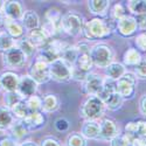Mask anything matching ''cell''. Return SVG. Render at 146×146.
<instances>
[{
  "mask_svg": "<svg viewBox=\"0 0 146 146\" xmlns=\"http://www.w3.org/2000/svg\"><path fill=\"white\" fill-rule=\"evenodd\" d=\"M38 86L36 83L29 75H23L20 77V82H19V87H18V92L21 95V97L23 100H27L29 97L34 96L35 92L38 91Z\"/></svg>",
  "mask_w": 146,
  "mask_h": 146,
  "instance_id": "cell-14",
  "label": "cell"
},
{
  "mask_svg": "<svg viewBox=\"0 0 146 146\" xmlns=\"http://www.w3.org/2000/svg\"><path fill=\"white\" fill-rule=\"evenodd\" d=\"M4 26H5V32L14 40L22 39L23 35H25V27H23V25L20 23L19 21L12 20V19H8L5 17Z\"/></svg>",
  "mask_w": 146,
  "mask_h": 146,
  "instance_id": "cell-17",
  "label": "cell"
},
{
  "mask_svg": "<svg viewBox=\"0 0 146 146\" xmlns=\"http://www.w3.org/2000/svg\"><path fill=\"white\" fill-rule=\"evenodd\" d=\"M14 123V116L6 106H0V131L8 130Z\"/></svg>",
  "mask_w": 146,
  "mask_h": 146,
  "instance_id": "cell-29",
  "label": "cell"
},
{
  "mask_svg": "<svg viewBox=\"0 0 146 146\" xmlns=\"http://www.w3.org/2000/svg\"><path fill=\"white\" fill-rule=\"evenodd\" d=\"M41 146H62L60 143V140H57L54 137H47L41 141Z\"/></svg>",
  "mask_w": 146,
  "mask_h": 146,
  "instance_id": "cell-45",
  "label": "cell"
},
{
  "mask_svg": "<svg viewBox=\"0 0 146 146\" xmlns=\"http://www.w3.org/2000/svg\"><path fill=\"white\" fill-rule=\"evenodd\" d=\"M27 56L18 47L3 53V63L8 68H22L26 63Z\"/></svg>",
  "mask_w": 146,
  "mask_h": 146,
  "instance_id": "cell-10",
  "label": "cell"
},
{
  "mask_svg": "<svg viewBox=\"0 0 146 146\" xmlns=\"http://www.w3.org/2000/svg\"><path fill=\"white\" fill-rule=\"evenodd\" d=\"M104 80L101 75L95 74V72H90L87 76L86 81L83 82V90L86 94H88L89 96H97V94L100 92Z\"/></svg>",
  "mask_w": 146,
  "mask_h": 146,
  "instance_id": "cell-13",
  "label": "cell"
},
{
  "mask_svg": "<svg viewBox=\"0 0 146 146\" xmlns=\"http://www.w3.org/2000/svg\"><path fill=\"white\" fill-rule=\"evenodd\" d=\"M60 108V101L58 97L53 94H48L42 98V110L43 112H54Z\"/></svg>",
  "mask_w": 146,
  "mask_h": 146,
  "instance_id": "cell-27",
  "label": "cell"
},
{
  "mask_svg": "<svg viewBox=\"0 0 146 146\" xmlns=\"http://www.w3.org/2000/svg\"><path fill=\"white\" fill-rule=\"evenodd\" d=\"M22 25L27 31H33L40 27V18L34 11H27L22 17Z\"/></svg>",
  "mask_w": 146,
  "mask_h": 146,
  "instance_id": "cell-26",
  "label": "cell"
},
{
  "mask_svg": "<svg viewBox=\"0 0 146 146\" xmlns=\"http://www.w3.org/2000/svg\"><path fill=\"white\" fill-rule=\"evenodd\" d=\"M66 44L67 42L60 40H49L43 47H41L39 49V58L43 60L48 64L55 62L56 60L61 58L62 50L66 47Z\"/></svg>",
  "mask_w": 146,
  "mask_h": 146,
  "instance_id": "cell-5",
  "label": "cell"
},
{
  "mask_svg": "<svg viewBox=\"0 0 146 146\" xmlns=\"http://www.w3.org/2000/svg\"><path fill=\"white\" fill-rule=\"evenodd\" d=\"M117 92V87H116V81H112V80H109V78H105L104 80V83L100 90V92L97 94V97L103 102L105 103L110 97Z\"/></svg>",
  "mask_w": 146,
  "mask_h": 146,
  "instance_id": "cell-23",
  "label": "cell"
},
{
  "mask_svg": "<svg viewBox=\"0 0 146 146\" xmlns=\"http://www.w3.org/2000/svg\"><path fill=\"white\" fill-rule=\"evenodd\" d=\"M67 146H87V140L81 133L72 132L67 137Z\"/></svg>",
  "mask_w": 146,
  "mask_h": 146,
  "instance_id": "cell-38",
  "label": "cell"
},
{
  "mask_svg": "<svg viewBox=\"0 0 146 146\" xmlns=\"http://www.w3.org/2000/svg\"><path fill=\"white\" fill-rule=\"evenodd\" d=\"M136 75L131 74V72H125V75L116 82L117 92L124 100L132 98L136 91Z\"/></svg>",
  "mask_w": 146,
  "mask_h": 146,
  "instance_id": "cell-8",
  "label": "cell"
},
{
  "mask_svg": "<svg viewBox=\"0 0 146 146\" xmlns=\"http://www.w3.org/2000/svg\"><path fill=\"white\" fill-rule=\"evenodd\" d=\"M135 75L139 78L146 80V58H143L140 63L135 67Z\"/></svg>",
  "mask_w": 146,
  "mask_h": 146,
  "instance_id": "cell-41",
  "label": "cell"
},
{
  "mask_svg": "<svg viewBox=\"0 0 146 146\" xmlns=\"http://www.w3.org/2000/svg\"><path fill=\"white\" fill-rule=\"evenodd\" d=\"M20 82V76L13 71H6L0 75V83L1 88L6 90V92L9 91H17Z\"/></svg>",
  "mask_w": 146,
  "mask_h": 146,
  "instance_id": "cell-16",
  "label": "cell"
},
{
  "mask_svg": "<svg viewBox=\"0 0 146 146\" xmlns=\"http://www.w3.org/2000/svg\"><path fill=\"white\" fill-rule=\"evenodd\" d=\"M81 135L86 139H100V124L96 120H86L82 125Z\"/></svg>",
  "mask_w": 146,
  "mask_h": 146,
  "instance_id": "cell-20",
  "label": "cell"
},
{
  "mask_svg": "<svg viewBox=\"0 0 146 146\" xmlns=\"http://www.w3.org/2000/svg\"><path fill=\"white\" fill-rule=\"evenodd\" d=\"M119 135V129L116 121L109 118H104L100 123V139L111 141Z\"/></svg>",
  "mask_w": 146,
  "mask_h": 146,
  "instance_id": "cell-12",
  "label": "cell"
},
{
  "mask_svg": "<svg viewBox=\"0 0 146 146\" xmlns=\"http://www.w3.org/2000/svg\"><path fill=\"white\" fill-rule=\"evenodd\" d=\"M54 126H55V129H56L57 131H60V132H64V131H67V130L69 129L70 125H69V121H68L66 118L61 117V118H57V119L55 120Z\"/></svg>",
  "mask_w": 146,
  "mask_h": 146,
  "instance_id": "cell-43",
  "label": "cell"
},
{
  "mask_svg": "<svg viewBox=\"0 0 146 146\" xmlns=\"http://www.w3.org/2000/svg\"><path fill=\"white\" fill-rule=\"evenodd\" d=\"M136 20H137L138 28H140V29L146 28V15H137Z\"/></svg>",
  "mask_w": 146,
  "mask_h": 146,
  "instance_id": "cell-47",
  "label": "cell"
},
{
  "mask_svg": "<svg viewBox=\"0 0 146 146\" xmlns=\"http://www.w3.org/2000/svg\"><path fill=\"white\" fill-rule=\"evenodd\" d=\"M46 33L52 36H56L60 33H62V14L56 8H50L46 13V22L42 26Z\"/></svg>",
  "mask_w": 146,
  "mask_h": 146,
  "instance_id": "cell-7",
  "label": "cell"
},
{
  "mask_svg": "<svg viewBox=\"0 0 146 146\" xmlns=\"http://www.w3.org/2000/svg\"><path fill=\"white\" fill-rule=\"evenodd\" d=\"M8 130H9V137L13 139L15 143H18L21 139L25 138V136H27V133L29 131L22 120L14 121V123L12 124V126Z\"/></svg>",
  "mask_w": 146,
  "mask_h": 146,
  "instance_id": "cell-22",
  "label": "cell"
},
{
  "mask_svg": "<svg viewBox=\"0 0 146 146\" xmlns=\"http://www.w3.org/2000/svg\"><path fill=\"white\" fill-rule=\"evenodd\" d=\"M4 20H5V17H4L1 13H0V26L4 25Z\"/></svg>",
  "mask_w": 146,
  "mask_h": 146,
  "instance_id": "cell-51",
  "label": "cell"
},
{
  "mask_svg": "<svg viewBox=\"0 0 146 146\" xmlns=\"http://www.w3.org/2000/svg\"><path fill=\"white\" fill-rule=\"evenodd\" d=\"M0 89H1V83H0Z\"/></svg>",
  "mask_w": 146,
  "mask_h": 146,
  "instance_id": "cell-53",
  "label": "cell"
},
{
  "mask_svg": "<svg viewBox=\"0 0 146 146\" xmlns=\"http://www.w3.org/2000/svg\"><path fill=\"white\" fill-rule=\"evenodd\" d=\"M90 56L94 62V66L98 68H106L113 61V50L110 46L98 43L90 49Z\"/></svg>",
  "mask_w": 146,
  "mask_h": 146,
  "instance_id": "cell-3",
  "label": "cell"
},
{
  "mask_svg": "<svg viewBox=\"0 0 146 146\" xmlns=\"http://www.w3.org/2000/svg\"><path fill=\"white\" fill-rule=\"evenodd\" d=\"M49 75L50 80L56 82H68L72 80V66L64 60L58 58L49 64Z\"/></svg>",
  "mask_w": 146,
  "mask_h": 146,
  "instance_id": "cell-6",
  "label": "cell"
},
{
  "mask_svg": "<svg viewBox=\"0 0 146 146\" xmlns=\"http://www.w3.org/2000/svg\"><path fill=\"white\" fill-rule=\"evenodd\" d=\"M111 146H131V144L125 135H118L111 140Z\"/></svg>",
  "mask_w": 146,
  "mask_h": 146,
  "instance_id": "cell-42",
  "label": "cell"
},
{
  "mask_svg": "<svg viewBox=\"0 0 146 146\" xmlns=\"http://www.w3.org/2000/svg\"><path fill=\"white\" fill-rule=\"evenodd\" d=\"M125 67L121 64V63H118V62H112L110 66H108L105 68V75H106V78L109 80H112V81H118L120 77H123L125 75Z\"/></svg>",
  "mask_w": 146,
  "mask_h": 146,
  "instance_id": "cell-25",
  "label": "cell"
},
{
  "mask_svg": "<svg viewBox=\"0 0 146 146\" xmlns=\"http://www.w3.org/2000/svg\"><path fill=\"white\" fill-rule=\"evenodd\" d=\"M11 111H12V113H13V116H15L17 118H19L20 120H23L25 118H27L28 115L31 113V111H29V109H28L25 100L21 101L20 103H18L14 108H12Z\"/></svg>",
  "mask_w": 146,
  "mask_h": 146,
  "instance_id": "cell-33",
  "label": "cell"
},
{
  "mask_svg": "<svg viewBox=\"0 0 146 146\" xmlns=\"http://www.w3.org/2000/svg\"><path fill=\"white\" fill-rule=\"evenodd\" d=\"M127 9L132 14L146 15V0H130L127 1Z\"/></svg>",
  "mask_w": 146,
  "mask_h": 146,
  "instance_id": "cell-32",
  "label": "cell"
},
{
  "mask_svg": "<svg viewBox=\"0 0 146 146\" xmlns=\"http://www.w3.org/2000/svg\"><path fill=\"white\" fill-rule=\"evenodd\" d=\"M21 101H23V98L18 91H9V92H5L4 95V102L6 104V108L9 109V110Z\"/></svg>",
  "mask_w": 146,
  "mask_h": 146,
  "instance_id": "cell-34",
  "label": "cell"
},
{
  "mask_svg": "<svg viewBox=\"0 0 146 146\" xmlns=\"http://www.w3.org/2000/svg\"><path fill=\"white\" fill-rule=\"evenodd\" d=\"M88 7L92 14L104 15L110 7V1H108V0H90L88 1Z\"/></svg>",
  "mask_w": 146,
  "mask_h": 146,
  "instance_id": "cell-28",
  "label": "cell"
},
{
  "mask_svg": "<svg viewBox=\"0 0 146 146\" xmlns=\"http://www.w3.org/2000/svg\"><path fill=\"white\" fill-rule=\"evenodd\" d=\"M4 6H5V1H3V0H0V11L4 9Z\"/></svg>",
  "mask_w": 146,
  "mask_h": 146,
  "instance_id": "cell-52",
  "label": "cell"
},
{
  "mask_svg": "<svg viewBox=\"0 0 146 146\" xmlns=\"http://www.w3.org/2000/svg\"><path fill=\"white\" fill-rule=\"evenodd\" d=\"M19 146H39V145L36 144V143H34V141H23Z\"/></svg>",
  "mask_w": 146,
  "mask_h": 146,
  "instance_id": "cell-50",
  "label": "cell"
},
{
  "mask_svg": "<svg viewBox=\"0 0 146 146\" xmlns=\"http://www.w3.org/2000/svg\"><path fill=\"white\" fill-rule=\"evenodd\" d=\"M14 47H17V43L13 38H11L6 32L0 33V52L5 53Z\"/></svg>",
  "mask_w": 146,
  "mask_h": 146,
  "instance_id": "cell-36",
  "label": "cell"
},
{
  "mask_svg": "<svg viewBox=\"0 0 146 146\" xmlns=\"http://www.w3.org/2000/svg\"><path fill=\"white\" fill-rule=\"evenodd\" d=\"M25 101H26V104L29 109L31 113L32 112H40L42 110V98L41 97L34 95V96L29 97V98H27Z\"/></svg>",
  "mask_w": 146,
  "mask_h": 146,
  "instance_id": "cell-39",
  "label": "cell"
},
{
  "mask_svg": "<svg viewBox=\"0 0 146 146\" xmlns=\"http://www.w3.org/2000/svg\"><path fill=\"white\" fill-rule=\"evenodd\" d=\"M131 146H146V141H143V140H133L131 143Z\"/></svg>",
  "mask_w": 146,
  "mask_h": 146,
  "instance_id": "cell-49",
  "label": "cell"
},
{
  "mask_svg": "<svg viewBox=\"0 0 146 146\" xmlns=\"http://www.w3.org/2000/svg\"><path fill=\"white\" fill-rule=\"evenodd\" d=\"M136 46L138 47V49L146 52V32L139 34L136 38Z\"/></svg>",
  "mask_w": 146,
  "mask_h": 146,
  "instance_id": "cell-44",
  "label": "cell"
},
{
  "mask_svg": "<svg viewBox=\"0 0 146 146\" xmlns=\"http://www.w3.org/2000/svg\"><path fill=\"white\" fill-rule=\"evenodd\" d=\"M17 47L19 48V49L25 54L27 57L34 55V53L36 52V47L28 40V38L26 36V38H22L18 43H17Z\"/></svg>",
  "mask_w": 146,
  "mask_h": 146,
  "instance_id": "cell-35",
  "label": "cell"
},
{
  "mask_svg": "<svg viewBox=\"0 0 146 146\" xmlns=\"http://www.w3.org/2000/svg\"><path fill=\"white\" fill-rule=\"evenodd\" d=\"M111 17H112V20L113 21H118L120 19H123L124 17H126L125 14V9L123 7V5L121 4H116L111 11Z\"/></svg>",
  "mask_w": 146,
  "mask_h": 146,
  "instance_id": "cell-40",
  "label": "cell"
},
{
  "mask_svg": "<svg viewBox=\"0 0 146 146\" xmlns=\"http://www.w3.org/2000/svg\"><path fill=\"white\" fill-rule=\"evenodd\" d=\"M123 102H124V98L121 97L118 92L113 94L110 98H109L104 105L109 109V110H111V111H116V110H119V109L121 108V105H123Z\"/></svg>",
  "mask_w": 146,
  "mask_h": 146,
  "instance_id": "cell-37",
  "label": "cell"
},
{
  "mask_svg": "<svg viewBox=\"0 0 146 146\" xmlns=\"http://www.w3.org/2000/svg\"><path fill=\"white\" fill-rule=\"evenodd\" d=\"M4 13H5L6 18L19 21L20 19L22 20V17L25 14V12H23V8H22V5L20 4V1H5Z\"/></svg>",
  "mask_w": 146,
  "mask_h": 146,
  "instance_id": "cell-18",
  "label": "cell"
},
{
  "mask_svg": "<svg viewBox=\"0 0 146 146\" xmlns=\"http://www.w3.org/2000/svg\"><path fill=\"white\" fill-rule=\"evenodd\" d=\"M86 22L81 14L76 12H68L64 15H62V31L70 35V36H77L83 33Z\"/></svg>",
  "mask_w": 146,
  "mask_h": 146,
  "instance_id": "cell-4",
  "label": "cell"
},
{
  "mask_svg": "<svg viewBox=\"0 0 146 146\" xmlns=\"http://www.w3.org/2000/svg\"><path fill=\"white\" fill-rule=\"evenodd\" d=\"M17 143L9 136H1L0 137V146H15Z\"/></svg>",
  "mask_w": 146,
  "mask_h": 146,
  "instance_id": "cell-46",
  "label": "cell"
},
{
  "mask_svg": "<svg viewBox=\"0 0 146 146\" xmlns=\"http://www.w3.org/2000/svg\"><path fill=\"white\" fill-rule=\"evenodd\" d=\"M141 55L140 53L135 49V48H129V49L124 53V56H123V61L126 66H132V67H136L140 63L141 61Z\"/></svg>",
  "mask_w": 146,
  "mask_h": 146,
  "instance_id": "cell-30",
  "label": "cell"
},
{
  "mask_svg": "<svg viewBox=\"0 0 146 146\" xmlns=\"http://www.w3.org/2000/svg\"><path fill=\"white\" fill-rule=\"evenodd\" d=\"M104 103L97 96H89L80 109V116L86 120H96L104 112Z\"/></svg>",
  "mask_w": 146,
  "mask_h": 146,
  "instance_id": "cell-2",
  "label": "cell"
},
{
  "mask_svg": "<svg viewBox=\"0 0 146 146\" xmlns=\"http://www.w3.org/2000/svg\"><path fill=\"white\" fill-rule=\"evenodd\" d=\"M125 136L130 140V144L133 140L146 141V121H130L125 126Z\"/></svg>",
  "mask_w": 146,
  "mask_h": 146,
  "instance_id": "cell-11",
  "label": "cell"
},
{
  "mask_svg": "<svg viewBox=\"0 0 146 146\" xmlns=\"http://www.w3.org/2000/svg\"><path fill=\"white\" fill-rule=\"evenodd\" d=\"M139 108H140V112L146 116V95H144L140 101H139Z\"/></svg>",
  "mask_w": 146,
  "mask_h": 146,
  "instance_id": "cell-48",
  "label": "cell"
},
{
  "mask_svg": "<svg viewBox=\"0 0 146 146\" xmlns=\"http://www.w3.org/2000/svg\"><path fill=\"white\" fill-rule=\"evenodd\" d=\"M38 84L47 83L50 80L49 75V64L44 62L41 58H36L35 62L29 68V74H28Z\"/></svg>",
  "mask_w": 146,
  "mask_h": 146,
  "instance_id": "cell-9",
  "label": "cell"
},
{
  "mask_svg": "<svg viewBox=\"0 0 146 146\" xmlns=\"http://www.w3.org/2000/svg\"><path fill=\"white\" fill-rule=\"evenodd\" d=\"M72 67L81 72H84V74H90V70L94 67V62L90 56V52L89 53H78L77 60Z\"/></svg>",
  "mask_w": 146,
  "mask_h": 146,
  "instance_id": "cell-21",
  "label": "cell"
},
{
  "mask_svg": "<svg viewBox=\"0 0 146 146\" xmlns=\"http://www.w3.org/2000/svg\"><path fill=\"white\" fill-rule=\"evenodd\" d=\"M116 28L123 36H131L138 29L137 20L131 15H126L116 22Z\"/></svg>",
  "mask_w": 146,
  "mask_h": 146,
  "instance_id": "cell-15",
  "label": "cell"
},
{
  "mask_svg": "<svg viewBox=\"0 0 146 146\" xmlns=\"http://www.w3.org/2000/svg\"><path fill=\"white\" fill-rule=\"evenodd\" d=\"M115 27L116 26H115L112 19L106 20V19H102V18H95L86 23L83 33L86 35V38H88L90 40L104 39L113 32Z\"/></svg>",
  "mask_w": 146,
  "mask_h": 146,
  "instance_id": "cell-1",
  "label": "cell"
},
{
  "mask_svg": "<svg viewBox=\"0 0 146 146\" xmlns=\"http://www.w3.org/2000/svg\"><path fill=\"white\" fill-rule=\"evenodd\" d=\"M77 56H78V50H77L76 46H71V44L67 43L66 47L63 48V50H62L61 58L64 60L66 62H68L69 64L74 66L76 60H77Z\"/></svg>",
  "mask_w": 146,
  "mask_h": 146,
  "instance_id": "cell-31",
  "label": "cell"
},
{
  "mask_svg": "<svg viewBox=\"0 0 146 146\" xmlns=\"http://www.w3.org/2000/svg\"><path fill=\"white\" fill-rule=\"evenodd\" d=\"M27 38L36 48H39V49L41 47H43L48 41L50 40L49 35L46 33V31L42 27H39L36 29L29 31L28 34H27Z\"/></svg>",
  "mask_w": 146,
  "mask_h": 146,
  "instance_id": "cell-19",
  "label": "cell"
},
{
  "mask_svg": "<svg viewBox=\"0 0 146 146\" xmlns=\"http://www.w3.org/2000/svg\"><path fill=\"white\" fill-rule=\"evenodd\" d=\"M22 121L25 123V125L27 126L28 130H36V129H39V127L44 125L46 118H44V115L41 111L40 112H32Z\"/></svg>",
  "mask_w": 146,
  "mask_h": 146,
  "instance_id": "cell-24",
  "label": "cell"
}]
</instances>
